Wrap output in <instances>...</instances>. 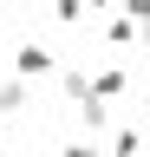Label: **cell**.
Segmentation results:
<instances>
[{
    "instance_id": "cell-1",
    "label": "cell",
    "mask_w": 150,
    "mask_h": 157,
    "mask_svg": "<svg viewBox=\"0 0 150 157\" xmlns=\"http://www.w3.org/2000/svg\"><path fill=\"white\" fill-rule=\"evenodd\" d=\"M59 66H65V59L52 46H39V39H20V46H13V72H20V78H59Z\"/></svg>"
},
{
    "instance_id": "cell-2",
    "label": "cell",
    "mask_w": 150,
    "mask_h": 157,
    "mask_svg": "<svg viewBox=\"0 0 150 157\" xmlns=\"http://www.w3.org/2000/svg\"><path fill=\"white\" fill-rule=\"evenodd\" d=\"M72 105H79V124H85V137H91V131H111V98L85 92V98H72Z\"/></svg>"
},
{
    "instance_id": "cell-3",
    "label": "cell",
    "mask_w": 150,
    "mask_h": 157,
    "mask_svg": "<svg viewBox=\"0 0 150 157\" xmlns=\"http://www.w3.org/2000/svg\"><path fill=\"white\" fill-rule=\"evenodd\" d=\"M104 46H111V52H124V46H144V26H137L130 13H111V26H104Z\"/></svg>"
},
{
    "instance_id": "cell-4",
    "label": "cell",
    "mask_w": 150,
    "mask_h": 157,
    "mask_svg": "<svg viewBox=\"0 0 150 157\" xmlns=\"http://www.w3.org/2000/svg\"><path fill=\"white\" fill-rule=\"evenodd\" d=\"M26 85H33V78H20V72H7V78H0V118H13V111H26V98H33Z\"/></svg>"
},
{
    "instance_id": "cell-5",
    "label": "cell",
    "mask_w": 150,
    "mask_h": 157,
    "mask_svg": "<svg viewBox=\"0 0 150 157\" xmlns=\"http://www.w3.org/2000/svg\"><path fill=\"white\" fill-rule=\"evenodd\" d=\"M91 92H98V98H111V105H118V98L130 92V72H124V66H104V72H91Z\"/></svg>"
},
{
    "instance_id": "cell-6",
    "label": "cell",
    "mask_w": 150,
    "mask_h": 157,
    "mask_svg": "<svg viewBox=\"0 0 150 157\" xmlns=\"http://www.w3.org/2000/svg\"><path fill=\"white\" fill-rule=\"evenodd\" d=\"M85 7H91V0H52V20H59V26H79Z\"/></svg>"
},
{
    "instance_id": "cell-7",
    "label": "cell",
    "mask_w": 150,
    "mask_h": 157,
    "mask_svg": "<svg viewBox=\"0 0 150 157\" xmlns=\"http://www.w3.org/2000/svg\"><path fill=\"white\" fill-rule=\"evenodd\" d=\"M59 157H98V144L91 137H72V144H59Z\"/></svg>"
},
{
    "instance_id": "cell-8",
    "label": "cell",
    "mask_w": 150,
    "mask_h": 157,
    "mask_svg": "<svg viewBox=\"0 0 150 157\" xmlns=\"http://www.w3.org/2000/svg\"><path fill=\"white\" fill-rule=\"evenodd\" d=\"M118 13H130V20H137V26H144V20H150V0H124Z\"/></svg>"
},
{
    "instance_id": "cell-9",
    "label": "cell",
    "mask_w": 150,
    "mask_h": 157,
    "mask_svg": "<svg viewBox=\"0 0 150 157\" xmlns=\"http://www.w3.org/2000/svg\"><path fill=\"white\" fill-rule=\"evenodd\" d=\"M91 7H98V13H111V7H124V0H91Z\"/></svg>"
},
{
    "instance_id": "cell-10",
    "label": "cell",
    "mask_w": 150,
    "mask_h": 157,
    "mask_svg": "<svg viewBox=\"0 0 150 157\" xmlns=\"http://www.w3.org/2000/svg\"><path fill=\"white\" fill-rule=\"evenodd\" d=\"M144 124H150V85H144Z\"/></svg>"
},
{
    "instance_id": "cell-11",
    "label": "cell",
    "mask_w": 150,
    "mask_h": 157,
    "mask_svg": "<svg viewBox=\"0 0 150 157\" xmlns=\"http://www.w3.org/2000/svg\"><path fill=\"white\" fill-rule=\"evenodd\" d=\"M144 52H150V20H144Z\"/></svg>"
},
{
    "instance_id": "cell-12",
    "label": "cell",
    "mask_w": 150,
    "mask_h": 157,
    "mask_svg": "<svg viewBox=\"0 0 150 157\" xmlns=\"http://www.w3.org/2000/svg\"><path fill=\"white\" fill-rule=\"evenodd\" d=\"M0 137H7V118H0Z\"/></svg>"
},
{
    "instance_id": "cell-13",
    "label": "cell",
    "mask_w": 150,
    "mask_h": 157,
    "mask_svg": "<svg viewBox=\"0 0 150 157\" xmlns=\"http://www.w3.org/2000/svg\"><path fill=\"white\" fill-rule=\"evenodd\" d=\"M26 7H39V0H26Z\"/></svg>"
},
{
    "instance_id": "cell-14",
    "label": "cell",
    "mask_w": 150,
    "mask_h": 157,
    "mask_svg": "<svg viewBox=\"0 0 150 157\" xmlns=\"http://www.w3.org/2000/svg\"><path fill=\"white\" fill-rule=\"evenodd\" d=\"M0 7H7V0H0Z\"/></svg>"
}]
</instances>
